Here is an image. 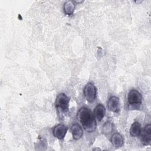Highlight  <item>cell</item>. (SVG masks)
Segmentation results:
<instances>
[{
  "label": "cell",
  "mask_w": 151,
  "mask_h": 151,
  "mask_svg": "<svg viewBox=\"0 0 151 151\" xmlns=\"http://www.w3.org/2000/svg\"><path fill=\"white\" fill-rule=\"evenodd\" d=\"M83 94L86 99L89 102H93L97 94V88L94 84L92 83H88L86 85L83 90Z\"/></svg>",
  "instance_id": "obj_3"
},
{
  "label": "cell",
  "mask_w": 151,
  "mask_h": 151,
  "mask_svg": "<svg viewBox=\"0 0 151 151\" xmlns=\"http://www.w3.org/2000/svg\"><path fill=\"white\" fill-rule=\"evenodd\" d=\"M77 118L84 129L88 132H93L97 126L93 113L87 107H81L77 113Z\"/></svg>",
  "instance_id": "obj_1"
},
{
  "label": "cell",
  "mask_w": 151,
  "mask_h": 151,
  "mask_svg": "<svg viewBox=\"0 0 151 151\" xmlns=\"http://www.w3.org/2000/svg\"><path fill=\"white\" fill-rule=\"evenodd\" d=\"M110 141L111 144L116 147H122L124 143L123 137L119 133H114L111 137Z\"/></svg>",
  "instance_id": "obj_9"
},
{
  "label": "cell",
  "mask_w": 151,
  "mask_h": 151,
  "mask_svg": "<svg viewBox=\"0 0 151 151\" xmlns=\"http://www.w3.org/2000/svg\"><path fill=\"white\" fill-rule=\"evenodd\" d=\"M113 130V123L110 121H107L103 125L101 131L105 134H109L112 132Z\"/></svg>",
  "instance_id": "obj_13"
},
{
  "label": "cell",
  "mask_w": 151,
  "mask_h": 151,
  "mask_svg": "<svg viewBox=\"0 0 151 151\" xmlns=\"http://www.w3.org/2000/svg\"><path fill=\"white\" fill-rule=\"evenodd\" d=\"M76 8V4L74 1H66L63 6L64 13L67 15H71L73 14Z\"/></svg>",
  "instance_id": "obj_10"
},
{
  "label": "cell",
  "mask_w": 151,
  "mask_h": 151,
  "mask_svg": "<svg viewBox=\"0 0 151 151\" xmlns=\"http://www.w3.org/2000/svg\"><path fill=\"white\" fill-rule=\"evenodd\" d=\"M141 142L145 146L150 145L151 143V125H146L141 134Z\"/></svg>",
  "instance_id": "obj_5"
},
{
  "label": "cell",
  "mask_w": 151,
  "mask_h": 151,
  "mask_svg": "<svg viewBox=\"0 0 151 151\" xmlns=\"http://www.w3.org/2000/svg\"><path fill=\"white\" fill-rule=\"evenodd\" d=\"M127 100L130 105H139L142 103V97L137 90L133 89L129 91Z\"/></svg>",
  "instance_id": "obj_4"
},
{
  "label": "cell",
  "mask_w": 151,
  "mask_h": 151,
  "mask_svg": "<svg viewBox=\"0 0 151 151\" xmlns=\"http://www.w3.org/2000/svg\"><path fill=\"white\" fill-rule=\"evenodd\" d=\"M108 109L114 113H118L120 108V103L119 99L116 96H111L107 101Z\"/></svg>",
  "instance_id": "obj_6"
},
{
  "label": "cell",
  "mask_w": 151,
  "mask_h": 151,
  "mask_svg": "<svg viewBox=\"0 0 151 151\" xmlns=\"http://www.w3.org/2000/svg\"><path fill=\"white\" fill-rule=\"evenodd\" d=\"M106 109L104 106L101 104H97L93 111V114L96 119L99 122H101L105 116Z\"/></svg>",
  "instance_id": "obj_8"
},
{
  "label": "cell",
  "mask_w": 151,
  "mask_h": 151,
  "mask_svg": "<svg viewBox=\"0 0 151 151\" xmlns=\"http://www.w3.org/2000/svg\"><path fill=\"white\" fill-rule=\"evenodd\" d=\"M130 134L132 137H137L141 134V125L138 122H134L130 128Z\"/></svg>",
  "instance_id": "obj_12"
},
{
  "label": "cell",
  "mask_w": 151,
  "mask_h": 151,
  "mask_svg": "<svg viewBox=\"0 0 151 151\" xmlns=\"http://www.w3.org/2000/svg\"><path fill=\"white\" fill-rule=\"evenodd\" d=\"M70 102L69 97L64 93L58 95L55 100L56 108L62 112H67L68 110Z\"/></svg>",
  "instance_id": "obj_2"
},
{
  "label": "cell",
  "mask_w": 151,
  "mask_h": 151,
  "mask_svg": "<svg viewBox=\"0 0 151 151\" xmlns=\"http://www.w3.org/2000/svg\"><path fill=\"white\" fill-rule=\"evenodd\" d=\"M67 132V127L63 124H58L56 125L52 130V133L54 136L58 139H63Z\"/></svg>",
  "instance_id": "obj_7"
},
{
  "label": "cell",
  "mask_w": 151,
  "mask_h": 151,
  "mask_svg": "<svg viewBox=\"0 0 151 151\" xmlns=\"http://www.w3.org/2000/svg\"><path fill=\"white\" fill-rule=\"evenodd\" d=\"M94 150H100V149H99V148H96V149H94Z\"/></svg>",
  "instance_id": "obj_14"
},
{
  "label": "cell",
  "mask_w": 151,
  "mask_h": 151,
  "mask_svg": "<svg viewBox=\"0 0 151 151\" xmlns=\"http://www.w3.org/2000/svg\"><path fill=\"white\" fill-rule=\"evenodd\" d=\"M72 136L75 140L80 139L83 136V130L78 124H74L71 128Z\"/></svg>",
  "instance_id": "obj_11"
}]
</instances>
